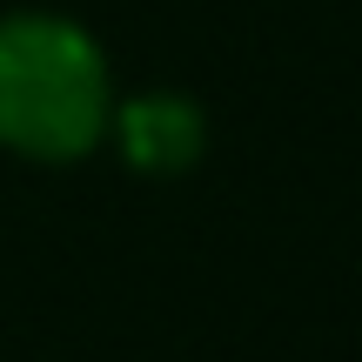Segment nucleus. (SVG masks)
Segmentation results:
<instances>
[{
  "mask_svg": "<svg viewBox=\"0 0 362 362\" xmlns=\"http://www.w3.org/2000/svg\"><path fill=\"white\" fill-rule=\"evenodd\" d=\"M121 81L101 34L61 7L0 13V155L81 168L107 148Z\"/></svg>",
  "mask_w": 362,
  "mask_h": 362,
  "instance_id": "nucleus-1",
  "label": "nucleus"
},
{
  "mask_svg": "<svg viewBox=\"0 0 362 362\" xmlns=\"http://www.w3.org/2000/svg\"><path fill=\"white\" fill-rule=\"evenodd\" d=\"M107 148L141 181H181L208 155V107L181 88H128L107 121Z\"/></svg>",
  "mask_w": 362,
  "mask_h": 362,
  "instance_id": "nucleus-2",
  "label": "nucleus"
}]
</instances>
